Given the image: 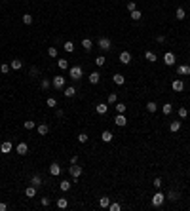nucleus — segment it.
<instances>
[{
  "mask_svg": "<svg viewBox=\"0 0 190 211\" xmlns=\"http://www.w3.org/2000/svg\"><path fill=\"white\" fill-rule=\"evenodd\" d=\"M82 74H84V70H82V67H70V70H69V76L72 80H74V82H78L80 78H82Z\"/></svg>",
  "mask_w": 190,
  "mask_h": 211,
  "instance_id": "1",
  "label": "nucleus"
},
{
  "mask_svg": "<svg viewBox=\"0 0 190 211\" xmlns=\"http://www.w3.org/2000/svg\"><path fill=\"white\" fill-rule=\"evenodd\" d=\"M51 86L55 89H65V76H53Z\"/></svg>",
  "mask_w": 190,
  "mask_h": 211,
  "instance_id": "2",
  "label": "nucleus"
},
{
  "mask_svg": "<svg viewBox=\"0 0 190 211\" xmlns=\"http://www.w3.org/2000/svg\"><path fill=\"white\" fill-rule=\"evenodd\" d=\"M97 46H99V48H101V50H103V51H110V48H112V46H110V40H108L107 36H101V38H99V42H97Z\"/></svg>",
  "mask_w": 190,
  "mask_h": 211,
  "instance_id": "3",
  "label": "nucleus"
},
{
  "mask_svg": "<svg viewBox=\"0 0 190 211\" xmlns=\"http://www.w3.org/2000/svg\"><path fill=\"white\" fill-rule=\"evenodd\" d=\"M164 200H165V196L162 194V192H158V190H156V194L152 196V205H154V207H160V205L164 204Z\"/></svg>",
  "mask_w": 190,
  "mask_h": 211,
  "instance_id": "4",
  "label": "nucleus"
},
{
  "mask_svg": "<svg viewBox=\"0 0 190 211\" xmlns=\"http://www.w3.org/2000/svg\"><path fill=\"white\" fill-rule=\"evenodd\" d=\"M69 171H70V175H72V179H80V175H82L84 169L80 167L78 164H70V169H69Z\"/></svg>",
  "mask_w": 190,
  "mask_h": 211,
  "instance_id": "5",
  "label": "nucleus"
},
{
  "mask_svg": "<svg viewBox=\"0 0 190 211\" xmlns=\"http://www.w3.org/2000/svg\"><path fill=\"white\" fill-rule=\"evenodd\" d=\"M177 74L179 76H190V65H179L177 67Z\"/></svg>",
  "mask_w": 190,
  "mask_h": 211,
  "instance_id": "6",
  "label": "nucleus"
},
{
  "mask_svg": "<svg viewBox=\"0 0 190 211\" xmlns=\"http://www.w3.org/2000/svg\"><path fill=\"white\" fill-rule=\"evenodd\" d=\"M175 61H177V59H175V53H171V51H167V53H165V55H164V63H165V65H167V67H171V65H175Z\"/></svg>",
  "mask_w": 190,
  "mask_h": 211,
  "instance_id": "7",
  "label": "nucleus"
},
{
  "mask_svg": "<svg viewBox=\"0 0 190 211\" xmlns=\"http://www.w3.org/2000/svg\"><path fill=\"white\" fill-rule=\"evenodd\" d=\"M120 63L122 65H129L131 63V53L129 51H122L120 53Z\"/></svg>",
  "mask_w": 190,
  "mask_h": 211,
  "instance_id": "8",
  "label": "nucleus"
},
{
  "mask_svg": "<svg viewBox=\"0 0 190 211\" xmlns=\"http://www.w3.org/2000/svg\"><path fill=\"white\" fill-rule=\"evenodd\" d=\"M171 89H173V91H183L184 89L183 80H173V82H171Z\"/></svg>",
  "mask_w": 190,
  "mask_h": 211,
  "instance_id": "9",
  "label": "nucleus"
},
{
  "mask_svg": "<svg viewBox=\"0 0 190 211\" xmlns=\"http://www.w3.org/2000/svg\"><path fill=\"white\" fill-rule=\"evenodd\" d=\"M49 173H51V175H53V177H57V175H59V173H61V165H59V164H57V162H53V164H51V165H49Z\"/></svg>",
  "mask_w": 190,
  "mask_h": 211,
  "instance_id": "10",
  "label": "nucleus"
},
{
  "mask_svg": "<svg viewBox=\"0 0 190 211\" xmlns=\"http://www.w3.org/2000/svg\"><path fill=\"white\" fill-rule=\"evenodd\" d=\"M107 110H108V105H107V103H99V105L97 107H95V112H97V114H107Z\"/></svg>",
  "mask_w": 190,
  "mask_h": 211,
  "instance_id": "11",
  "label": "nucleus"
},
{
  "mask_svg": "<svg viewBox=\"0 0 190 211\" xmlns=\"http://www.w3.org/2000/svg\"><path fill=\"white\" fill-rule=\"evenodd\" d=\"M88 80H89V84H99V80H101V74H99L97 70H93V73L88 76Z\"/></svg>",
  "mask_w": 190,
  "mask_h": 211,
  "instance_id": "12",
  "label": "nucleus"
},
{
  "mask_svg": "<svg viewBox=\"0 0 190 211\" xmlns=\"http://www.w3.org/2000/svg\"><path fill=\"white\" fill-rule=\"evenodd\" d=\"M112 80H114V84H118V86H124V84H125V76L120 74V73L112 76Z\"/></svg>",
  "mask_w": 190,
  "mask_h": 211,
  "instance_id": "13",
  "label": "nucleus"
},
{
  "mask_svg": "<svg viewBox=\"0 0 190 211\" xmlns=\"http://www.w3.org/2000/svg\"><path fill=\"white\" fill-rule=\"evenodd\" d=\"M15 150H17V152H19V154H21V156H25V154H27V152H29V146H27V143H19V145H17V146H15Z\"/></svg>",
  "mask_w": 190,
  "mask_h": 211,
  "instance_id": "14",
  "label": "nucleus"
},
{
  "mask_svg": "<svg viewBox=\"0 0 190 211\" xmlns=\"http://www.w3.org/2000/svg\"><path fill=\"white\" fill-rule=\"evenodd\" d=\"M114 124H116V125H120V128H124V125L128 124V120H125V116H124V114H118V116L114 118Z\"/></svg>",
  "mask_w": 190,
  "mask_h": 211,
  "instance_id": "15",
  "label": "nucleus"
},
{
  "mask_svg": "<svg viewBox=\"0 0 190 211\" xmlns=\"http://www.w3.org/2000/svg\"><path fill=\"white\" fill-rule=\"evenodd\" d=\"M63 93H65V97H74L76 95V88L74 86H67L63 89Z\"/></svg>",
  "mask_w": 190,
  "mask_h": 211,
  "instance_id": "16",
  "label": "nucleus"
},
{
  "mask_svg": "<svg viewBox=\"0 0 190 211\" xmlns=\"http://www.w3.org/2000/svg\"><path fill=\"white\" fill-rule=\"evenodd\" d=\"M12 150V143L10 141H4L2 145H0V152H4V154H8V152Z\"/></svg>",
  "mask_w": 190,
  "mask_h": 211,
  "instance_id": "17",
  "label": "nucleus"
},
{
  "mask_svg": "<svg viewBox=\"0 0 190 211\" xmlns=\"http://www.w3.org/2000/svg\"><path fill=\"white\" fill-rule=\"evenodd\" d=\"M25 196H27V198H34V196H36V186L30 185V186L25 190Z\"/></svg>",
  "mask_w": 190,
  "mask_h": 211,
  "instance_id": "18",
  "label": "nucleus"
},
{
  "mask_svg": "<svg viewBox=\"0 0 190 211\" xmlns=\"http://www.w3.org/2000/svg\"><path fill=\"white\" fill-rule=\"evenodd\" d=\"M38 133H40V135H48V133H49V125L48 124H40L38 125Z\"/></svg>",
  "mask_w": 190,
  "mask_h": 211,
  "instance_id": "19",
  "label": "nucleus"
},
{
  "mask_svg": "<svg viewBox=\"0 0 190 211\" xmlns=\"http://www.w3.org/2000/svg\"><path fill=\"white\" fill-rule=\"evenodd\" d=\"M99 205H101V207H108V205H110V198H108V196H101V198H99Z\"/></svg>",
  "mask_w": 190,
  "mask_h": 211,
  "instance_id": "20",
  "label": "nucleus"
},
{
  "mask_svg": "<svg viewBox=\"0 0 190 211\" xmlns=\"http://www.w3.org/2000/svg\"><path fill=\"white\" fill-rule=\"evenodd\" d=\"M82 48H84L86 51H89V50L93 48V42H91L89 38H84V40H82Z\"/></svg>",
  "mask_w": 190,
  "mask_h": 211,
  "instance_id": "21",
  "label": "nucleus"
},
{
  "mask_svg": "<svg viewBox=\"0 0 190 211\" xmlns=\"http://www.w3.org/2000/svg\"><path fill=\"white\" fill-rule=\"evenodd\" d=\"M116 103H118V95H116V93H110L108 99H107V105L110 107V105H116Z\"/></svg>",
  "mask_w": 190,
  "mask_h": 211,
  "instance_id": "22",
  "label": "nucleus"
},
{
  "mask_svg": "<svg viewBox=\"0 0 190 211\" xmlns=\"http://www.w3.org/2000/svg\"><path fill=\"white\" fill-rule=\"evenodd\" d=\"M175 17H177L179 21H183L184 17H186V12H184L183 8H177V12H175Z\"/></svg>",
  "mask_w": 190,
  "mask_h": 211,
  "instance_id": "23",
  "label": "nucleus"
},
{
  "mask_svg": "<svg viewBox=\"0 0 190 211\" xmlns=\"http://www.w3.org/2000/svg\"><path fill=\"white\" fill-rule=\"evenodd\" d=\"M57 67H59L61 70H67L69 69V61L67 59H57Z\"/></svg>",
  "mask_w": 190,
  "mask_h": 211,
  "instance_id": "24",
  "label": "nucleus"
},
{
  "mask_svg": "<svg viewBox=\"0 0 190 211\" xmlns=\"http://www.w3.org/2000/svg\"><path fill=\"white\" fill-rule=\"evenodd\" d=\"M179 129H181V122H171L169 124V131L171 133H177Z\"/></svg>",
  "mask_w": 190,
  "mask_h": 211,
  "instance_id": "25",
  "label": "nucleus"
},
{
  "mask_svg": "<svg viewBox=\"0 0 190 211\" xmlns=\"http://www.w3.org/2000/svg\"><path fill=\"white\" fill-rule=\"evenodd\" d=\"M112 137H114V135H112L110 131H103V133H101V139H103L105 143H110V141H112Z\"/></svg>",
  "mask_w": 190,
  "mask_h": 211,
  "instance_id": "26",
  "label": "nucleus"
},
{
  "mask_svg": "<svg viewBox=\"0 0 190 211\" xmlns=\"http://www.w3.org/2000/svg\"><path fill=\"white\" fill-rule=\"evenodd\" d=\"M59 188H61L63 192L70 190V181H67V179H65V181H61V183H59Z\"/></svg>",
  "mask_w": 190,
  "mask_h": 211,
  "instance_id": "27",
  "label": "nucleus"
},
{
  "mask_svg": "<svg viewBox=\"0 0 190 211\" xmlns=\"http://www.w3.org/2000/svg\"><path fill=\"white\" fill-rule=\"evenodd\" d=\"M10 67H12V69H13V70H19V69H21V67H23V63H21L19 59H13V61L10 63Z\"/></svg>",
  "mask_w": 190,
  "mask_h": 211,
  "instance_id": "28",
  "label": "nucleus"
},
{
  "mask_svg": "<svg viewBox=\"0 0 190 211\" xmlns=\"http://www.w3.org/2000/svg\"><path fill=\"white\" fill-rule=\"evenodd\" d=\"M167 200L177 202V200H179V192H177V190H169V194H167Z\"/></svg>",
  "mask_w": 190,
  "mask_h": 211,
  "instance_id": "29",
  "label": "nucleus"
},
{
  "mask_svg": "<svg viewBox=\"0 0 190 211\" xmlns=\"http://www.w3.org/2000/svg\"><path fill=\"white\" fill-rule=\"evenodd\" d=\"M105 63H107L105 55H97V57H95V65H97V67H103Z\"/></svg>",
  "mask_w": 190,
  "mask_h": 211,
  "instance_id": "30",
  "label": "nucleus"
},
{
  "mask_svg": "<svg viewBox=\"0 0 190 211\" xmlns=\"http://www.w3.org/2000/svg\"><path fill=\"white\" fill-rule=\"evenodd\" d=\"M156 109H158V107H156L154 101H148V103H146V110H148V112H152V114H154Z\"/></svg>",
  "mask_w": 190,
  "mask_h": 211,
  "instance_id": "31",
  "label": "nucleus"
},
{
  "mask_svg": "<svg viewBox=\"0 0 190 211\" xmlns=\"http://www.w3.org/2000/svg\"><path fill=\"white\" fill-rule=\"evenodd\" d=\"M116 110H118V114H125V103H116Z\"/></svg>",
  "mask_w": 190,
  "mask_h": 211,
  "instance_id": "32",
  "label": "nucleus"
},
{
  "mask_svg": "<svg viewBox=\"0 0 190 211\" xmlns=\"http://www.w3.org/2000/svg\"><path fill=\"white\" fill-rule=\"evenodd\" d=\"M63 48H65V51H69V53H72V51H74V44H72L70 40H67V42H65V46H63Z\"/></svg>",
  "mask_w": 190,
  "mask_h": 211,
  "instance_id": "33",
  "label": "nucleus"
},
{
  "mask_svg": "<svg viewBox=\"0 0 190 211\" xmlns=\"http://www.w3.org/2000/svg\"><path fill=\"white\" fill-rule=\"evenodd\" d=\"M67 205H69V202H67V198H59V200H57V207H59V209H65Z\"/></svg>",
  "mask_w": 190,
  "mask_h": 211,
  "instance_id": "34",
  "label": "nucleus"
},
{
  "mask_svg": "<svg viewBox=\"0 0 190 211\" xmlns=\"http://www.w3.org/2000/svg\"><path fill=\"white\" fill-rule=\"evenodd\" d=\"M144 59H146V61H150V63H154V61H156V53L146 51V53H144Z\"/></svg>",
  "mask_w": 190,
  "mask_h": 211,
  "instance_id": "35",
  "label": "nucleus"
},
{
  "mask_svg": "<svg viewBox=\"0 0 190 211\" xmlns=\"http://www.w3.org/2000/svg\"><path fill=\"white\" fill-rule=\"evenodd\" d=\"M30 183H33V185H34L36 188H38L40 185H42V177H40V175H34V177H33V181H30Z\"/></svg>",
  "mask_w": 190,
  "mask_h": 211,
  "instance_id": "36",
  "label": "nucleus"
},
{
  "mask_svg": "<svg viewBox=\"0 0 190 211\" xmlns=\"http://www.w3.org/2000/svg\"><path fill=\"white\" fill-rule=\"evenodd\" d=\"M46 105L49 107V109H53V107H57V99H55V97H48Z\"/></svg>",
  "mask_w": 190,
  "mask_h": 211,
  "instance_id": "37",
  "label": "nucleus"
},
{
  "mask_svg": "<svg viewBox=\"0 0 190 211\" xmlns=\"http://www.w3.org/2000/svg\"><path fill=\"white\" fill-rule=\"evenodd\" d=\"M129 17H131L133 21H139L143 15H141V12H139V10H135V12H131V15H129Z\"/></svg>",
  "mask_w": 190,
  "mask_h": 211,
  "instance_id": "38",
  "label": "nucleus"
},
{
  "mask_svg": "<svg viewBox=\"0 0 190 211\" xmlns=\"http://www.w3.org/2000/svg\"><path fill=\"white\" fill-rule=\"evenodd\" d=\"M10 69H12V67L6 65V63H2V65H0V73H2V74H8V73H10Z\"/></svg>",
  "mask_w": 190,
  "mask_h": 211,
  "instance_id": "39",
  "label": "nucleus"
},
{
  "mask_svg": "<svg viewBox=\"0 0 190 211\" xmlns=\"http://www.w3.org/2000/svg\"><path fill=\"white\" fill-rule=\"evenodd\" d=\"M162 112L167 116V114H171V103H165L164 107H162Z\"/></svg>",
  "mask_w": 190,
  "mask_h": 211,
  "instance_id": "40",
  "label": "nucleus"
},
{
  "mask_svg": "<svg viewBox=\"0 0 190 211\" xmlns=\"http://www.w3.org/2000/svg\"><path fill=\"white\" fill-rule=\"evenodd\" d=\"M179 116H181V118H186V116H188V109H186V107H181V109H179Z\"/></svg>",
  "mask_w": 190,
  "mask_h": 211,
  "instance_id": "41",
  "label": "nucleus"
},
{
  "mask_svg": "<svg viewBox=\"0 0 190 211\" xmlns=\"http://www.w3.org/2000/svg\"><path fill=\"white\" fill-rule=\"evenodd\" d=\"M23 23H25V25H30V23H33V15H30V13H25V15H23Z\"/></svg>",
  "mask_w": 190,
  "mask_h": 211,
  "instance_id": "42",
  "label": "nucleus"
},
{
  "mask_svg": "<svg viewBox=\"0 0 190 211\" xmlns=\"http://www.w3.org/2000/svg\"><path fill=\"white\" fill-rule=\"evenodd\" d=\"M125 8H128V12L131 13V12H135V10H137V4H135L133 0H131V2H128V6H125Z\"/></svg>",
  "mask_w": 190,
  "mask_h": 211,
  "instance_id": "43",
  "label": "nucleus"
},
{
  "mask_svg": "<svg viewBox=\"0 0 190 211\" xmlns=\"http://www.w3.org/2000/svg\"><path fill=\"white\" fill-rule=\"evenodd\" d=\"M48 55H49V57H57V48L49 46V48H48Z\"/></svg>",
  "mask_w": 190,
  "mask_h": 211,
  "instance_id": "44",
  "label": "nucleus"
},
{
  "mask_svg": "<svg viewBox=\"0 0 190 211\" xmlns=\"http://www.w3.org/2000/svg\"><path fill=\"white\" fill-rule=\"evenodd\" d=\"M23 125H25V129H34V122H33V120H27V122H23Z\"/></svg>",
  "mask_w": 190,
  "mask_h": 211,
  "instance_id": "45",
  "label": "nucleus"
},
{
  "mask_svg": "<svg viewBox=\"0 0 190 211\" xmlns=\"http://www.w3.org/2000/svg\"><path fill=\"white\" fill-rule=\"evenodd\" d=\"M88 139H89L88 133H80V135H78V141H80V143H88Z\"/></svg>",
  "mask_w": 190,
  "mask_h": 211,
  "instance_id": "46",
  "label": "nucleus"
},
{
  "mask_svg": "<svg viewBox=\"0 0 190 211\" xmlns=\"http://www.w3.org/2000/svg\"><path fill=\"white\" fill-rule=\"evenodd\" d=\"M40 86H42V89H48V88H49V80H48V78H44L42 82H40Z\"/></svg>",
  "mask_w": 190,
  "mask_h": 211,
  "instance_id": "47",
  "label": "nucleus"
},
{
  "mask_svg": "<svg viewBox=\"0 0 190 211\" xmlns=\"http://www.w3.org/2000/svg\"><path fill=\"white\" fill-rule=\"evenodd\" d=\"M162 185H164V183H162V179H160V177H156V179H154V188L158 190V188H160Z\"/></svg>",
  "mask_w": 190,
  "mask_h": 211,
  "instance_id": "48",
  "label": "nucleus"
},
{
  "mask_svg": "<svg viewBox=\"0 0 190 211\" xmlns=\"http://www.w3.org/2000/svg\"><path fill=\"white\" fill-rule=\"evenodd\" d=\"M108 207H110V211H120V209H122V207H120V204H110Z\"/></svg>",
  "mask_w": 190,
  "mask_h": 211,
  "instance_id": "49",
  "label": "nucleus"
},
{
  "mask_svg": "<svg viewBox=\"0 0 190 211\" xmlns=\"http://www.w3.org/2000/svg\"><path fill=\"white\" fill-rule=\"evenodd\" d=\"M40 204H42L44 207H49V198H42V200H40Z\"/></svg>",
  "mask_w": 190,
  "mask_h": 211,
  "instance_id": "50",
  "label": "nucleus"
},
{
  "mask_svg": "<svg viewBox=\"0 0 190 211\" xmlns=\"http://www.w3.org/2000/svg\"><path fill=\"white\" fill-rule=\"evenodd\" d=\"M164 40H165V36H164V34H158V36H156V42H164Z\"/></svg>",
  "mask_w": 190,
  "mask_h": 211,
  "instance_id": "51",
  "label": "nucleus"
},
{
  "mask_svg": "<svg viewBox=\"0 0 190 211\" xmlns=\"http://www.w3.org/2000/svg\"><path fill=\"white\" fill-rule=\"evenodd\" d=\"M6 209H8V205L4 204V202H0V211H6Z\"/></svg>",
  "mask_w": 190,
  "mask_h": 211,
  "instance_id": "52",
  "label": "nucleus"
},
{
  "mask_svg": "<svg viewBox=\"0 0 190 211\" xmlns=\"http://www.w3.org/2000/svg\"><path fill=\"white\" fill-rule=\"evenodd\" d=\"M30 74L36 76V74H38V69H36V67H33V69H30Z\"/></svg>",
  "mask_w": 190,
  "mask_h": 211,
  "instance_id": "53",
  "label": "nucleus"
},
{
  "mask_svg": "<svg viewBox=\"0 0 190 211\" xmlns=\"http://www.w3.org/2000/svg\"><path fill=\"white\" fill-rule=\"evenodd\" d=\"M70 164H78V156H72V158H70Z\"/></svg>",
  "mask_w": 190,
  "mask_h": 211,
  "instance_id": "54",
  "label": "nucleus"
}]
</instances>
